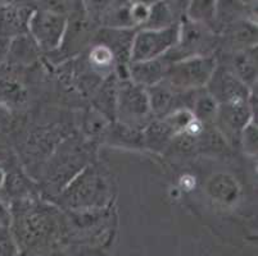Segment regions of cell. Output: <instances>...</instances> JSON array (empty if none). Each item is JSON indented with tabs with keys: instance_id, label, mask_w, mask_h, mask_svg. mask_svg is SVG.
<instances>
[{
	"instance_id": "obj_1",
	"label": "cell",
	"mask_w": 258,
	"mask_h": 256,
	"mask_svg": "<svg viewBox=\"0 0 258 256\" xmlns=\"http://www.w3.org/2000/svg\"><path fill=\"white\" fill-rule=\"evenodd\" d=\"M113 197L111 177L99 166L89 164L58 194V200L75 210H94Z\"/></svg>"
},
{
	"instance_id": "obj_2",
	"label": "cell",
	"mask_w": 258,
	"mask_h": 256,
	"mask_svg": "<svg viewBox=\"0 0 258 256\" xmlns=\"http://www.w3.org/2000/svg\"><path fill=\"white\" fill-rule=\"evenodd\" d=\"M219 63L215 55L189 56L170 63L163 79L176 94H187L207 88Z\"/></svg>"
},
{
	"instance_id": "obj_3",
	"label": "cell",
	"mask_w": 258,
	"mask_h": 256,
	"mask_svg": "<svg viewBox=\"0 0 258 256\" xmlns=\"http://www.w3.org/2000/svg\"><path fill=\"white\" fill-rule=\"evenodd\" d=\"M153 118L147 89L128 78L118 79L114 119L122 126L143 132Z\"/></svg>"
},
{
	"instance_id": "obj_4",
	"label": "cell",
	"mask_w": 258,
	"mask_h": 256,
	"mask_svg": "<svg viewBox=\"0 0 258 256\" xmlns=\"http://www.w3.org/2000/svg\"><path fill=\"white\" fill-rule=\"evenodd\" d=\"M89 164L91 163L86 147L75 140H67L50 158L46 180L49 185L55 186L59 194Z\"/></svg>"
},
{
	"instance_id": "obj_5",
	"label": "cell",
	"mask_w": 258,
	"mask_h": 256,
	"mask_svg": "<svg viewBox=\"0 0 258 256\" xmlns=\"http://www.w3.org/2000/svg\"><path fill=\"white\" fill-rule=\"evenodd\" d=\"M216 46L217 40L212 28L184 18L180 22L177 44L166 54L165 58L172 63L189 56L213 55Z\"/></svg>"
},
{
	"instance_id": "obj_6",
	"label": "cell",
	"mask_w": 258,
	"mask_h": 256,
	"mask_svg": "<svg viewBox=\"0 0 258 256\" xmlns=\"http://www.w3.org/2000/svg\"><path fill=\"white\" fill-rule=\"evenodd\" d=\"M180 23L161 30L140 28L134 34L130 51L131 62H145L165 56L177 44Z\"/></svg>"
},
{
	"instance_id": "obj_7",
	"label": "cell",
	"mask_w": 258,
	"mask_h": 256,
	"mask_svg": "<svg viewBox=\"0 0 258 256\" xmlns=\"http://www.w3.org/2000/svg\"><path fill=\"white\" fill-rule=\"evenodd\" d=\"M67 17L49 9L31 12L27 22V34L39 50L54 53L60 48L67 28Z\"/></svg>"
},
{
	"instance_id": "obj_8",
	"label": "cell",
	"mask_w": 258,
	"mask_h": 256,
	"mask_svg": "<svg viewBox=\"0 0 258 256\" xmlns=\"http://www.w3.org/2000/svg\"><path fill=\"white\" fill-rule=\"evenodd\" d=\"M206 89L216 99L217 104H226V103L247 102L252 88L249 89L247 84H244L227 68L217 65Z\"/></svg>"
},
{
	"instance_id": "obj_9",
	"label": "cell",
	"mask_w": 258,
	"mask_h": 256,
	"mask_svg": "<svg viewBox=\"0 0 258 256\" xmlns=\"http://www.w3.org/2000/svg\"><path fill=\"white\" fill-rule=\"evenodd\" d=\"M168 65L170 62L165 56L145 62H131L127 69L128 79L145 89L152 88L165 79Z\"/></svg>"
},
{
	"instance_id": "obj_10",
	"label": "cell",
	"mask_w": 258,
	"mask_h": 256,
	"mask_svg": "<svg viewBox=\"0 0 258 256\" xmlns=\"http://www.w3.org/2000/svg\"><path fill=\"white\" fill-rule=\"evenodd\" d=\"M227 69L249 89L257 84V46L234 51Z\"/></svg>"
},
{
	"instance_id": "obj_11",
	"label": "cell",
	"mask_w": 258,
	"mask_h": 256,
	"mask_svg": "<svg viewBox=\"0 0 258 256\" xmlns=\"http://www.w3.org/2000/svg\"><path fill=\"white\" fill-rule=\"evenodd\" d=\"M27 100L29 91L22 82L9 76L0 78V105L8 110L20 109L27 104Z\"/></svg>"
},
{
	"instance_id": "obj_12",
	"label": "cell",
	"mask_w": 258,
	"mask_h": 256,
	"mask_svg": "<svg viewBox=\"0 0 258 256\" xmlns=\"http://www.w3.org/2000/svg\"><path fill=\"white\" fill-rule=\"evenodd\" d=\"M233 51L257 46V25L254 21L241 20L225 28Z\"/></svg>"
},
{
	"instance_id": "obj_13",
	"label": "cell",
	"mask_w": 258,
	"mask_h": 256,
	"mask_svg": "<svg viewBox=\"0 0 258 256\" xmlns=\"http://www.w3.org/2000/svg\"><path fill=\"white\" fill-rule=\"evenodd\" d=\"M247 6L248 4L243 0H217L213 31H215V26L225 30L238 21L248 20Z\"/></svg>"
},
{
	"instance_id": "obj_14",
	"label": "cell",
	"mask_w": 258,
	"mask_h": 256,
	"mask_svg": "<svg viewBox=\"0 0 258 256\" xmlns=\"http://www.w3.org/2000/svg\"><path fill=\"white\" fill-rule=\"evenodd\" d=\"M116 77V73L107 76L94 96V108L109 121L116 117V96L118 83V78Z\"/></svg>"
},
{
	"instance_id": "obj_15",
	"label": "cell",
	"mask_w": 258,
	"mask_h": 256,
	"mask_svg": "<svg viewBox=\"0 0 258 256\" xmlns=\"http://www.w3.org/2000/svg\"><path fill=\"white\" fill-rule=\"evenodd\" d=\"M149 103H151V110L154 118H163L175 110L176 108V96L179 94L173 93L165 82L154 84L152 88L147 89Z\"/></svg>"
},
{
	"instance_id": "obj_16",
	"label": "cell",
	"mask_w": 258,
	"mask_h": 256,
	"mask_svg": "<svg viewBox=\"0 0 258 256\" xmlns=\"http://www.w3.org/2000/svg\"><path fill=\"white\" fill-rule=\"evenodd\" d=\"M208 194L216 201L233 204L239 199L240 187L238 182L229 175H216L208 182Z\"/></svg>"
},
{
	"instance_id": "obj_17",
	"label": "cell",
	"mask_w": 258,
	"mask_h": 256,
	"mask_svg": "<svg viewBox=\"0 0 258 256\" xmlns=\"http://www.w3.org/2000/svg\"><path fill=\"white\" fill-rule=\"evenodd\" d=\"M193 100L190 103L189 109L193 112L194 117L202 123L208 126V124H215L219 104L216 99L207 91V89L193 91Z\"/></svg>"
},
{
	"instance_id": "obj_18",
	"label": "cell",
	"mask_w": 258,
	"mask_h": 256,
	"mask_svg": "<svg viewBox=\"0 0 258 256\" xmlns=\"http://www.w3.org/2000/svg\"><path fill=\"white\" fill-rule=\"evenodd\" d=\"M90 68L99 74L109 76L116 73V59L112 50L102 42H97L90 48L88 54Z\"/></svg>"
},
{
	"instance_id": "obj_19",
	"label": "cell",
	"mask_w": 258,
	"mask_h": 256,
	"mask_svg": "<svg viewBox=\"0 0 258 256\" xmlns=\"http://www.w3.org/2000/svg\"><path fill=\"white\" fill-rule=\"evenodd\" d=\"M217 0H190L185 18L213 30Z\"/></svg>"
},
{
	"instance_id": "obj_20",
	"label": "cell",
	"mask_w": 258,
	"mask_h": 256,
	"mask_svg": "<svg viewBox=\"0 0 258 256\" xmlns=\"http://www.w3.org/2000/svg\"><path fill=\"white\" fill-rule=\"evenodd\" d=\"M36 44L34 40L31 39L29 34L27 35H20L17 37L12 39L11 44V51H9V59H13L15 62L25 64V63H30L34 56H36Z\"/></svg>"
},
{
	"instance_id": "obj_21",
	"label": "cell",
	"mask_w": 258,
	"mask_h": 256,
	"mask_svg": "<svg viewBox=\"0 0 258 256\" xmlns=\"http://www.w3.org/2000/svg\"><path fill=\"white\" fill-rule=\"evenodd\" d=\"M111 121L105 118L102 113L98 112L95 108H91L89 112L85 113L83 119V131L86 138H99L104 137L109 130Z\"/></svg>"
},
{
	"instance_id": "obj_22",
	"label": "cell",
	"mask_w": 258,
	"mask_h": 256,
	"mask_svg": "<svg viewBox=\"0 0 258 256\" xmlns=\"http://www.w3.org/2000/svg\"><path fill=\"white\" fill-rule=\"evenodd\" d=\"M176 21L173 18L172 13L168 9V7L163 3V0H158L156 3L149 7V16L145 22L144 27L151 28V30H161V28H167L176 25Z\"/></svg>"
},
{
	"instance_id": "obj_23",
	"label": "cell",
	"mask_w": 258,
	"mask_h": 256,
	"mask_svg": "<svg viewBox=\"0 0 258 256\" xmlns=\"http://www.w3.org/2000/svg\"><path fill=\"white\" fill-rule=\"evenodd\" d=\"M239 145L248 156H257V121L252 119L239 136Z\"/></svg>"
},
{
	"instance_id": "obj_24",
	"label": "cell",
	"mask_w": 258,
	"mask_h": 256,
	"mask_svg": "<svg viewBox=\"0 0 258 256\" xmlns=\"http://www.w3.org/2000/svg\"><path fill=\"white\" fill-rule=\"evenodd\" d=\"M128 16H130L133 27H144L148 16H149V6L140 3H130V6H128Z\"/></svg>"
},
{
	"instance_id": "obj_25",
	"label": "cell",
	"mask_w": 258,
	"mask_h": 256,
	"mask_svg": "<svg viewBox=\"0 0 258 256\" xmlns=\"http://www.w3.org/2000/svg\"><path fill=\"white\" fill-rule=\"evenodd\" d=\"M17 245L9 228L0 227V256H16Z\"/></svg>"
},
{
	"instance_id": "obj_26",
	"label": "cell",
	"mask_w": 258,
	"mask_h": 256,
	"mask_svg": "<svg viewBox=\"0 0 258 256\" xmlns=\"http://www.w3.org/2000/svg\"><path fill=\"white\" fill-rule=\"evenodd\" d=\"M163 3L168 7L176 22L180 23L186 16L190 0H163Z\"/></svg>"
},
{
	"instance_id": "obj_27",
	"label": "cell",
	"mask_w": 258,
	"mask_h": 256,
	"mask_svg": "<svg viewBox=\"0 0 258 256\" xmlns=\"http://www.w3.org/2000/svg\"><path fill=\"white\" fill-rule=\"evenodd\" d=\"M12 223H13V211L3 199H0V227L9 228Z\"/></svg>"
},
{
	"instance_id": "obj_28",
	"label": "cell",
	"mask_w": 258,
	"mask_h": 256,
	"mask_svg": "<svg viewBox=\"0 0 258 256\" xmlns=\"http://www.w3.org/2000/svg\"><path fill=\"white\" fill-rule=\"evenodd\" d=\"M11 37L0 36V65H3L4 63L8 62L9 51H11Z\"/></svg>"
},
{
	"instance_id": "obj_29",
	"label": "cell",
	"mask_w": 258,
	"mask_h": 256,
	"mask_svg": "<svg viewBox=\"0 0 258 256\" xmlns=\"http://www.w3.org/2000/svg\"><path fill=\"white\" fill-rule=\"evenodd\" d=\"M9 118V110L4 108L3 105H0V128H3L6 123L8 122Z\"/></svg>"
},
{
	"instance_id": "obj_30",
	"label": "cell",
	"mask_w": 258,
	"mask_h": 256,
	"mask_svg": "<svg viewBox=\"0 0 258 256\" xmlns=\"http://www.w3.org/2000/svg\"><path fill=\"white\" fill-rule=\"evenodd\" d=\"M130 3H140V4H145V6L151 7L152 4L158 2V0H128Z\"/></svg>"
},
{
	"instance_id": "obj_31",
	"label": "cell",
	"mask_w": 258,
	"mask_h": 256,
	"mask_svg": "<svg viewBox=\"0 0 258 256\" xmlns=\"http://www.w3.org/2000/svg\"><path fill=\"white\" fill-rule=\"evenodd\" d=\"M6 177H7V172L4 170L3 168H2V166H0V191H2V189H3V186H4Z\"/></svg>"
},
{
	"instance_id": "obj_32",
	"label": "cell",
	"mask_w": 258,
	"mask_h": 256,
	"mask_svg": "<svg viewBox=\"0 0 258 256\" xmlns=\"http://www.w3.org/2000/svg\"><path fill=\"white\" fill-rule=\"evenodd\" d=\"M243 2H245V3L248 4V2H249V0H243Z\"/></svg>"
}]
</instances>
